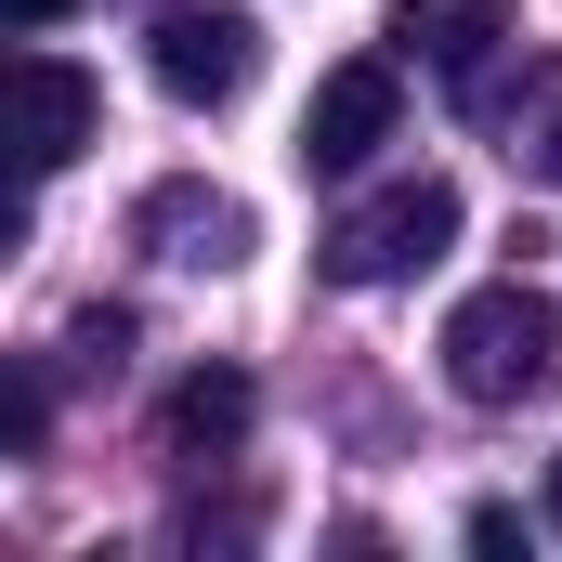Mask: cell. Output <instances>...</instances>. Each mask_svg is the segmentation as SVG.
<instances>
[{
    "instance_id": "6da1fadb",
    "label": "cell",
    "mask_w": 562,
    "mask_h": 562,
    "mask_svg": "<svg viewBox=\"0 0 562 562\" xmlns=\"http://www.w3.org/2000/svg\"><path fill=\"white\" fill-rule=\"evenodd\" d=\"M445 380L471 393V406H524V393H550L562 380V301L524 276L471 288L458 314H445Z\"/></svg>"
},
{
    "instance_id": "7a4b0ae2",
    "label": "cell",
    "mask_w": 562,
    "mask_h": 562,
    "mask_svg": "<svg viewBox=\"0 0 562 562\" xmlns=\"http://www.w3.org/2000/svg\"><path fill=\"white\" fill-rule=\"evenodd\" d=\"M445 249H458V183H445V170H406V183L353 196V210L314 236V262L340 288H393V276H419V262H445Z\"/></svg>"
},
{
    "instance_id": "3957f363",
    "label": "cell",
    "mask_w": 562,
    "mask_h": 562,
    "mask_svg": "<svg viewBox=\"0 0 562 562\" xmlns=\"http://www.w3.org/2000/svg\"><path fill=\"white\" fill-rule=\"evenodd\" d=\"M144 66H157L170 105H236V92L262 79V26H249L236 0H183V13H157Z\"/></svg>"
},
{
    "instance_id": "277c9868",
    "label": "cell",
    "mask_w": 562,
    "mask_h": 562,
    "mask_svg": "<svg viewBox=\"0 0 562 562\" xmlns=\"http://www.w3.org/2000/svg\"><path fill=\"white\" fill-rule=\"evenodd\" d=\"M393 119H406V79L380 66V53H353V66H327L314 79V105H301V170H367L380 144H393Z\"/></svg>"
},
{
    "instance_id": "5b68a950",
    "label": "cell",
    "mask_w": 562,
    "mask_h": 562,
    "mask_svg": "<svg viewBox=\"0 0 562 562\" xmlns=\"http://www.w3.org/2000/svg\"><path fill=\"white\" fill-rule=\"evenodd\" d=\"M132 249L183 262V276H223V262H249V210L223 183H144L132 196Z\"/></svg>"
},
{
    "instance_id": "8992f818",
    "label": "cell",
    "mask_w": 562,
    "mask_h": 562,
    "mask_svg": "<svg viewBox=\"0 0 562 562\" xmlns=\"http://www.w3.org/2000/svg\"><path fill=\"white\" fill-rule=\"evenodd\" d=\"M13 105H26V170H40V183L92 144V119H105V92H92L66 53H13Z\"/></svg>"
},
{
    "instance_id": "52a82bcc",
    "label": "cell",
    "mask_w": 562,
    "mask_h": 562,
    "mask_svg": "<svg viewBox=\"0 0 562 562\" xmlns=\"http://www.w3.org/2000/svg\"><path fill=\"white\" fill-rule=\"evenodd\" d=\"M393 40L419 53L431 79H458V92H471V79H484V53L510 40V0H393Z\"/></svg>"
},
{
    "instance_id": "ba28073f",
    "label": "cell",
    "mask_w": 562,
    "mask_h": 562,
    "mask_svg": "<svg viewBox=\"0 0 562 562\" xmlns=\"http://www.w3.org/2000/svg\"><path fill=\"white\" fill-rule=\"evenodd\" d=\"M249 419H262L249 367H196V380H170V406H157L170 458H236V445H249Z\"/></svg>"
},
{
    "instance_id": "9c48e42d",
    "label": "cell",
    "mask_w": 562,
    "mask_h": 562,
    "mask_svg": "<svg viewBox=\"0 0 562 562\" xmlns=\"http://www.w3.org/2000/svg\"><path fill=\"white\" fill-rule=\"evenodd\" d=\"M510 157H524L537 183H562V53L524 79V144H510Z\"/></svg>"
},
{
    "instance_id": "30bf717a",
    "label": "cell",
    "mask_w": 562,
    "mask_h": 562,
    "mask_svg": "<svg viewBox=\"0 0 562 562\" xmlns=\"http://www.w3.org/2000/svg\"><path fill=\"white\" fill-rule=\"evenodd\" d=\"M40 431H53V380H40V367H13V380H0V445H13V458H40Z\"/></svg>"
},
{
    "instance_id": "8fae6325",
    "label": "cell",
    "mask_w": 562,
    "mask_h": 562,
    "mask_svg": "<svg viewBox=\"0 0 562 562\" xmlns=\"http://www.w3.org/2000/svg\"><path fill=\"white\" fill-rule=\"evenodd\" d=\"M66 353H79V367H105V380H119V353H132V314H119V301H92V314H79V327H66Z\"/></svg>"
},
{
    "instance_id": "7c38bea8",
    "label": "cell",
    "mask_w": 562,
    "mask_h": 562,
    "mask_svg": "<svg viewBox=\"0 0 562 562\" xmlns=\"http://www.w3.org/2000/svg\"><path fill=\"white\" fill-rule=\"evenodd\" d=\"M0 13H13V26L40 40V26H53V13H79V0H0Z\"/></svg>"
},
{
    "instance_id": "4fadbf2b",
    "label": "cell",
    "mask_w": 562,
    "mask_h": 562,
    "mask_svg": "<svg viewBox=\"0 0 562 562\" xmlns=\"http://www.w3.org/2000/svg\"><path fill=\"white\" fill-rule=\"evenodd\" d=\"M550 537H562V458H550Z\"/></svg>"
}]
</instances>
